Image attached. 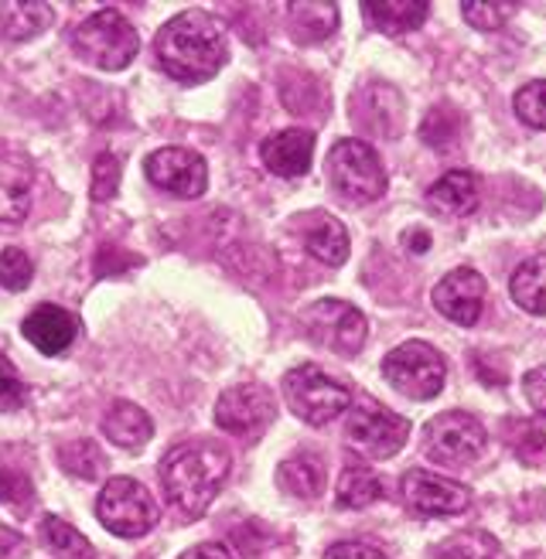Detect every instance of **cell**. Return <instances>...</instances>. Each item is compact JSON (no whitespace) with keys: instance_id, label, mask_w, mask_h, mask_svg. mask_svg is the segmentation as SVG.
Wrapping results in <instances>:
<instances>
[{"instance_id":"6da1fadb","label":"cell","mask_w":546,"mask_h":559,"mask_svg":"<svg viewBox=\"0 0 546 559\" xmlns=\"http://www.w3.org/2000/svg\"><path fill=\"white\" fill-rule=\"evenodd\" d=\"M161 69L181 86H202L229 62L226 24L209 11H181L154 38Z\"/></svg>"},{"instance_id":"7a4b0ae2","label":"cell","mask_w":546,"mask_h":559,"mask_svg":"<svg viewBox=\"0 0 546 559\" xmlns=\"http://www.w3.org/2000/svg\"><path fill=\"white\" fill-rule=\"evenodd\" d=\"M229 454L226 447L212 440H188L171 447L161 461V485L164 498L185 515V519H202L215 495L223 491L229 478Z\"/></svg>"},{"instance_id":"3957f363","label":"cell","mask_w":546,"mask_h":559,"mask_svg":"<svg viewBox=\"0 0 546 559\" xmlns=\"http://www.w3.org/2000/svg\"><path fill=\"white\" fill-rule=\"evenodd\" d=\"M69 41L79 59L99 72H123L141 51V35L117 8H103L75 24Z\"/></svg>"},{"instance_id":"277c9868","label":"cell","mask_w":546,"mask_h":559,"mask_svg":"<svg viewBox=\"0 0 546 559\" xmlns=\"http://www.w3.org/2000/svg\"><path fill=\"white\" fill-rule=\"evenodd\" d=\"M382 379L406 400L427 403L441 396L448 382V361L427 342H403L387 358H382Z\"/></svg>"},{"instance_id":"5b68a950","label":"cell","mask_w":546,"mask_h":559,"mask_svg":"<svg viewBox=\"0 0 546 559\" xmlns=\"http://www.w3.org/2000/svg\"><path fill=\"white\" fill-rule=\"evenodd\" d=\"M328 181L348 202H376L387 191V167L366 140L345 136L328 151Z\"/></svg>"},{"instance_id":"8992f818","label":"cell","mask_w":546,"mask_h":559,"mask_svg":"<svg viewBox=\"0 0 546 559\" xmlns=\"http://www.w3.org/2000/svg\"><path fill=\"white\" fill-rule=\"evenodd\" d=\"M96 519L120 539H141L161 519L154 495L133 478H109L96 498Z\"/></svg>"},{"instance_id":"52a82bcc","label":"cell","mask_w":546,"mask_h":559,"mask_svg":"<svg viewBox=\"0 0 546 559\" xmlns=\"http://www.w3.org/2000/svg\"><path fill=\"white\" fill-rule=\"evenodd\" d=\"M300 331L308 334V342L335 352L342 358H352L363 352L369 324L355 304L324 297V300H314L311 307H305V314H300Z\"/></svg>"},{"instance_id":"ba28073f","label":"cell","mask_w":546,"mask_h":559,"mask_svg":"<svg viewBox=\"0 0 546 559\" xmlns=\"http://www.w3.org/2000/svg\"><path fill=\"white\" fill-rule=\"evenodd\" d=\"M284 400L294 416H300L311 427H324L339 419L352 406V393L335 382L332 376H324L318 366H297L284 376Z\"/></svg>"},{"instance_id":"9c48e42d","label":"cell","mask_w":546,"mask_h":559,"mask_svg":"<svg viewBox=\"0 0 546 559\" xmlns=\"http://www.w3.org/2000/svg\"><path fill=\"white\" fill-rule=\"evenodd\" d=\"M348 443L359 454L372 457V461H390L403 451V443L410 440V419L379 406L376 400H355L352 413H348Z\"/></svg>"},{"instance_id":"30bf717a","label":"cell","mask_w":546,"mask_h":559,"mask_svg":"<svg viewBox=\"0 0 546 559\" xmlns=\"http://www.w3.org/2000/svg\"><path fill=\"white\" fill-rule=\"evenodd\" d=\"M485 443H488V430L472 413H461V409H448L441 416H434L424 427L427 457L444 467L475 464L485 454Z\"/></svg>"},{"instance_id":"8fae6325","label":"cell","mask_w":546,"mask_h":559,"mask_svg":"<svg viewBox=\"0 0 546 559\" xmlns=\"http://www.w3.org/2000/svg\"><path fill=\"white\" fill-rule=\"evenodd\" d=\"M277 419V400L263 382H242L226 389L215 403V424L239 440H257Z\"/></svg>"},{"instance_id":"7c38bea8","label":"cell","mask_w":546,"mask_h":559,"mask_svg":"<svg viewBox=\"0 0 546 559\" xmlns=\"http://www.w3.org/2000/svg\"><path fill=\"white\" fill-rule=\"evenodd\" d=\"M144 175L151 185L164 188L178 199H202L209 188V164L199 151L188 147H161L144 160Z\"/></svg>"},{"instance_id":"4fadbf2b","label":"cell","mask_w":546,"mask_h":559,"mask_svg":"<svg viewBox=\"0 0 546 559\" xmlns=\"http://www.w3.org/2000/svg\"><path fill=\"white\" fill-rule=\"evenodd\" d=\"M403 501L417 515L427 519H444V515H461L472 509V488H464L461 481L441 478V474L410 467L403 474Z\"/></svg>"},{"instance_id":"5bb4252c","label":"cell","mask_w":546,"mask_h":559,"mask_svg":"<svg viewBox=\"0 0 546 559\" xmlns=\"http://www.w3.org/2000/svg\"><path fill=\"white\" fill-rule=\"evenodd\" d=\"M485 294H488L485 276L472 266H458L444 273L441 284L434 287V307H437V314H444L451 324L472 328L482 318Z\"/></svg>"},{"instance_id":"9a60e30c","label":"cell","mask_w":546,"mask_h":559,"mask_svg":"<svg viewBox=\"0 0 546 559\" xmlns=\"http://www.w3.org/2000/svg\"><path fill=\"white\" fill-rule=\"evenodd\" d=\"M79 318L59 304H38L32 314L24 318L21 331L41 355H62L79 338Z\"/></svg>"},{"instance_id":"2e32d148","label":"cell","mask_w":546,"mask_h":559,"mask_svg":"<svg viewBox=\"0 0 546 559\" xmlns=\"http://www.w3.org/2000/svg\"><path fill=\"white\" fill-rule=\"evenodd\" d=\"M260 157H263L266 171H273L277 178L308 175L311 171V157H314V133L300 130V127L273 133L260 144Z\"/></svg>"},{"instance_id":"e0dca14e","label":"cell","mask_w":546,"mask_h":559,"mask_svg":"<svg viewBox=\"0 0 546 559\" xmlns=\"http://www.w3.org/2000/svg\"><path fill=\"white\" fill-rule=\"evenodd\" d=\"M32 164L14 151H0V222H24L32 212Z\"/></svg>"},{"instance_id":"ac0fdd59","label":"cell","mask_w":546,"mask_h":559,"mask_svg":"<svg viewBox=\"0 0 546 559\" xmlns=\"http://www.w3.org/2000/svg\"><path fill=\"white\" fill-rule=\"evenodd\" d=\"M478 199H482V185L475 171H448L427 188V205L448 218L472 215L478 209Z\"/></svg>"},{"instance_id":"d6986e66","label":"cell","mask_w":546,"mask_h":559,"mask_svg":"<svg viewBox=\"0 0 546 559\" xmlns=\"http://www.w3.org/2000/svg\"><path fill=\"white\" fill-rule=\"evenodd\" d=\"M359 8H363L369 27H376L382 35H393V38L417 32L430 14L427 0H363Z\"/></svg>"},{"instance_id":"ffe728a7","label":"cell","mask_w":546,"mask_h":559,"mask_svg":"<svg viewBox=\"0 0 546 559\" xmlns=\"http://www.w3.org/2000/svg\"><path fill=\"white\" fill-rule=\"evenodd\" d=\"M103 433L109 443L120 447V451H141V447L154 437V419L136 403L120 400L103 416Z\"/></svg>"},{"instance_id":"44dd1931","label":"cell","mask_w":546,"mask_h":559,"mask_svg":"<svg viewBox=\"0 0 546 559\" xmlns=\"http://www.w3.org/2000/svg\"><path fill=\"white\" fill-rule=\"evenodd\" d=\"M287 27L294 41L300 45H318L339 27V4H314V0H305V4H287Z\"/></svg>"},{"instance_id":"7402d4cb","label":"cell","mask_w":546,"mask_h":559,"mask_svg":"<svg viewBox=\"0 0 546 559\" xmlns=\"http://www.w3.org/2000/svg\"><path fill=\"white\" fill-rule=\"evenodd\" d=\"M305 249L308 253L318 260V263H324V266H332V270H339L345 260H348V233H345V226L339 218H332V215H321L318 218V226H311L308 233H305Z\"/></svg>"},{"instance_id":"603a6c76","label":"cell","mask_w":546,"mask_h":559,"mask_svg":"<svg viewBox=\"0 0 546 559\" xmlns=\"http://www.w3.org/2000/svg\"><path fill=\"white\" fill-rule=\"evenodd\" d=\"M51 24L48 4H0V41L21 45L27 38H38Z\"/></svg>"},{"instance_id":"cb8c5ba5","label":"cell","mask_w":546,"mask_h":559,"mask_svg":"<svg viewBox=\"0 0 546 559\" xmlns=\"http://www.w3.org/2000/svg\"><path fill=\"white\" fill-rule=\"evenodd\" d=\"M509 294L526 314L546 318V257H533L519 266L509 280Z\"/></svg>"},{"instance_id":"d4e9b609","label":"cell","mask_w":546,"mask_h":559,"mask_svg":"<svg viewBox=\"0 0 546 559\" xmlns=\"http://www.w3.org/2000/svg\"><path fill=\"white\" fill-rule=\"evenodd\" d=\"M387 495V488H382V478L376 471L369 467H345L339 474V485H335V501L342 509H369L376 506V501Z\"/></svg>"},{"instance_id":"484cf974","label":"cell","mask_w":546,"mask_h":559,"mask_svg":"<svg viewBox=\"0 0 546 559\" xmlns=\"http://www.w3.org/2000/svg\"><path fill=\"white\" fill-rule=\"evenodd\" d=\"M277 485L281 491H287L290 498H300V501H311L324 491V467L321 461L300 454V457H290L277 467Z\"/></svg>"},{"instance_id":"4316f807","label":"cell","mask_w":546,"mask_h":559,"mask_svg":"<svg viewBox=\"0 0 546 559\" xmlns=\"http://www.w3.org/2000/svg\"><path fill=\"white\" fill-rule=\"evenodd\" d=\"M38 536L48 552L62 556V559H93V543L82 536L79 528H72L66 519L45 515L38 525Z\"/></svg>"},{"instance_id":"83f0119b","label":"cell","mask_w":546,"mask_h":559,"mask_svg":"<svg viewBox=\"0 0 546 559\" xmlns=\"http://www.w3.org/2000/svg\"><path fill=\"white\" fill-rule=\"evenodd\" d=\"M437 559H499V539L485 533V528H468L444 539L434 552Z\"/></svg>"},{"instance_id":"f1b7e54d","label":"cell","mask_w":546,"mask_h":559,"mask_svg":"<svg viewBox=\"0 0 546 559\" xmlns=\"http://www.w3.org/2000/svg\"><path fill=\"white\" fill-rule=\"evenodd\" d=\"M458 133H461V117L454 114L451 106L430 109V114L424 117V123H420V140L430 147H437V151H448L458 140Z\"/></svg>"},{"instance_id":"f546056e","label":"cell","mask_w":546,"mask_h":559,"mask_svg":"<svg viewBox=\"0 0 546 559\" xmlns=\"http://www.w3.org/2000/svg\"><path fill=\"white\" fill-rule=\"evenodd\" d=\"M519 11L515 0H468V4H461V14L464 21H468L472 27H478V32H499V27Z\"/></svg>"},{"instance_id":"4dcf8cb0","label":"cell","mask_w":546,"mask_h":559,"mask_svg":"<svg viewBox=\"0 0 546 559\" xmlns=\"http://www.w3.org/2000/svg\"><path fill=\"white\" fill-rule=\"evenodd\" d=\"M512 109L519 123H526L533 130H546V79H533L523 90L515 93Z\"/></svg>"},{"instance_id":"1f68e13d","label":"cell","mask_w":546,"mask_h":559,"mask_svg":"<svg viewBox=\"0 0 546 559\" xmlns=\"http://www.w3.org/2000/svg\"><path fill=\"white\" fill-rule=\"evenodd\" d=\"M59 461H62V467L72 474V478H82V481H93V478H99L103 467H106L103 454L96 451V443H90V440H82V443H69L66 451L59 454Z\"/></svg>"},{"instance_id":"d6a6232c","label":"cell","mask_w":546,"mask_h":559,"mask_svg":"<svg viewBox=\"0 0 546 559\" xmlns=\"http://www.w3.org/2000/svg\"><path fill=\"white\" fill-rule=\"evenodd\" d=\"M35 280V260L17 246L0 249V287L4 290H24Z\"/></svg>"},{"instance_id":"836d02e7","label":"cell","mask_w":546,"mask_h":559,"mask_svg":"<svg viewBox=\"0 0 546 559\" xmlns=\"http://www.w3.org/2000/svg\"><path fill=\"white\" fill-rule=\"evenodd\" d=\"M120 157L117 154H99L93 164V202H109L120 191Z\"/></svg>"},{"instance_id":"e575fe53","label":"cell","mask_w":546,"mask_h":559,"mask_svg":"<svg viewBox=\"0 0 546 559\" xmlns=\"http://www.w3.org/2000/svg\"><path fill=\"white\" fill-rule=\"evenodd\" d=\"M27 403V385L21 382L17 369H11V361L0 358V409H21Z\"/></svg>"},{"instance_id":"d590c367","label":"cell","mask_w":546,"mask_h":559,"mask_svg":"<svg viewBox=\"0 0 546 559\" xmlns=\"http://www.w3.org/2000/svg\"><path fill=\"white\" fill-rule=\"evenodd\" d=\"M32 495H35L32 481H27L24 474L0 467V501H8V506H14V509H24L27 501H32Z\"/></svg>"},{"instance_id":"8d00e7d4","label":"cell","mask_w":546,"mask_h":559,"mask_svg":"<svg viewBox=\"0 0 546 559\" xmlns=\"http://www.w3.org/2000/svg\"><path fill=\"white\" fill-rule=\"evenodd\" d=\"M523 396H526V403L533 406V413L546 416V366L530 369V372L523 376Z\"/></svg>"},{"instance_id":"74e56055","label":"cell","mask_w":546,"mask_h":559,"mask_svg":"<svg viewBox=\"0 0 546 559\" xmlns=\"http://www.w3.org/2000/svg\"><path fill=\"white\" fill-rule=\"evenodd\" d=\"M324 559H387V552L369 543H335L324 549Z\"/></svg>"},{"instance_id":"f35d334b","label":"cell","mask_w":546,"mask_h":559,"mask_svg":"<svg viewBox=\"0 0 546 559\" xmlns=\"http://www.w3.org/2000/svg\"><path fill=\"white\" fill-rule=\"evenodd\" d=\"M178 559H236V556L223 543H199V546H191L188 552H181Z\"/></svg>"},{"instance_id":"ab89813d","label":"cell","mask_w":546,"mask_h":559,"mask_svg":"<svg viewBox=\"0 0 546 559\" xmlns=\"http://www.w3.org/2000/svg\"><path fill=\"white\" fill-rule=\"evenodd\" d=\"M403 246L410 249V253H424V249L430 246V236L424 233V229H414L406 239H403Z\"/></svg>"}]
</instances>
